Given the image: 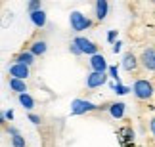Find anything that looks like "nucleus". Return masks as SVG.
<instances>
[{
	"instance_id": "nucleus-1",
	"label": "nucleus",
	"mask_w": 155,
	"mask_h": 147,
	"mask_svg": "<svg viewBox=\"0 0 155 147\" xmlns=\"http://www.w3.org/2000/svg\"><path fill=\"white\" fill-rule=\"evenodd\" d=\"M132 92H134V96L138 97V99L147 101V99L153 97L155 88H153V82L151 80H147V78H136L134 86H132Z\"/></svg>"
},
{
	"instance_id": "nucleus-2",
	"label": "nucleus",
	"mask_w": 155,
	"mask_h": 147,
	"mask_svg": "<svg viewBox=\"0 0 155 147\" xmlns=\"http://www.w3.org/2000/svg\"><path fill=\"white\" fill-rule=\"evenodd\" d=\"M138 61H140L142 71H146V73H155V48H151V46L142 48L140 56H138Z\"/></svg>"
},
{
	"instance_id": "nucleus-3",
	"label": "nucleus",
	"mask_w": 155,
	"mask_h": 147,
	"mask_svg": "<svg viewBox=\"0 0 155 147\" xmlns=\"http://www.w3.org/2000/svg\"><path fill=\"white\" fill-rule=\"evenodd\" d=\"M123 69L134 76H140L142 75V67H140V61H138V56L134 52H127L123 57Z\"/></svg>"
},
{
	"instance_id": "nucleus-4",
	"label": "nucleus",
	"mask_w": 155,
	"mask_h": 147,
	"mask_svg": "<svg viewBox=\"0 0 155 147\" xmlns=\"http://www.w3.org/2000/svg\"><path fill=\"white\" fill-rule=\"evenodd\" d=\"M73 44L79 48L82 54H88V56H98L100 54V46L96 44V42H92V40H88V38H84V37H77L75 40H73Z\"/></svg>"
},
{
	"instance_id": "nucleus-5",
	"label": "nucleus",
	"mask_w": 155,
	"mask_h": 147,
	"mask_svg": "<svg viewBox=\"0 0 155 147\" xmlns=\"http://www.w3.org/2000/svg\"><path fill=\"white\" fill-rule=\"evenodd\" d=\"M69 23H71V29H73V31H77V33L84 31V29H88V27L92 25V21L88 19L86 15H82L81 11H71Z\"/></svg>"
},
{
	"instance_id": "nucleus-6",
	"label": "nucleus",
	"mask_w": 155,
	"mask_h": 147,
	"mask_svg": "<svg viewBox=\"0 0 155 147\" xmlns=\"http://www.w3.org/2000/svg\"><path fill=\"white\" fill-rule=\"evenodd\" d=\"M102 109V105H94L86 99H75L71 103V115H82V113H90V111H98Z\"/></svg>"
},
{
	"instance_id": "nucleus-7",
	"label": "nucleus",
	"mask_w": 155,
	"mask_h": 147,
	"mask_svg": "<svg viewBox=\"0 0 155 147\" xmlns=\"http://www.w3.org/2000/svg\"><path fill=\"white\" fill-rule=\"evenodd\" d=\"M107 82V75L105 73H88L86 75V88H90V90H94V88H100L104 86Z\"/></svg>"
},
{
	"instance_id": "nucleus-8",
	"label": "nucleus",
	"mask_w": 155,
	"mask_h": 147,
	"mask_svg": "<svg viewBox=\"0 0 155 147\" xmlns=\"http://www.w3.org/2000/svg\"><path fill=\"white\" fill-rule=\"evenodd\" d=\"M90 69L94 73H105V71H109V67H107V61H105V57L102 54H98V56H92L90 57Z\"/></svg>"
},
{
	"instance_id": "nucleus-9",
	"label": "nucleus",
	"mask_w": 155,
	"mask_h": 147,
	"mask_svg": "<svg viewBox=\"0 0 155 147\" xmlns=\"http://www.w3.org/2000/svg\"><path fill=\"white\" fill-rule=\"evenodd\" d=\"M10 78H19V80H25L29 76V67L27 65H21V63H14V65L10 67Z\"/></svg>"
},
{
	"instance_id": "nucleus-10",
	"label": "nucleus",
	"mask_w": 155,
	"mask_h": 147,
	"mask_svg": "<svg viewBox=\"0 0 155 147\" xmlns=\"http://www.w3.org/2000/svg\"><path fill=\"white\" fill-rule=\"evenodd\" d=\"M35 57H37V56H33L29 50H21L19 54H17V56L14 57V63H21V65L31 67L33 63H35Z\"/></svg>"
},
{
	"instance_id": "nucleus-11",
	"label": "nucleus",
	"mask_w": 155,
	"mask_h": 147,
	"mask_svg": "<svg viewBox=\"0 0 155 147\" xmlns=\"http://www.w3.org/2000/svg\"><path fill=\"white\" fill-rule=\"evenodd\" d=\"M94 10H96V19L104 21L107 17V11H109V4H107V0H98L94 4Z\"/></svg>"
},
{
	"instance_id": "nucleus-12",
	"label": "nucleus",
	"mask_w": 155,
	"mask_h": 147,
	"mask_svg": "<svg viewBox=\"0 0 155 147\" xmlns=\"http://www.w3.org/2000/svg\"><path fill=\"white\" fill-rule=\"evenodd\" d=\"M29 52L33 56H44L46 54V40H33L29 46Z\"/></svg>"
},
{
	"instance_id": "nucleus-13",
	"label": "nucleus",
	"mask_w": 155,
	"mask_h": 147,
	"mask_svg": "<svg viewBox=\"0 0 155 147\" xmlns=\"http://www.w3.org/2000/svg\"><path fill=\"white\" fill-rule=\"evenodd\" d=\"M10 88H12L14 92L27 94V84H25V80H19V78H10Z\"/></svg>"
},
{
	"instance_id": "nucleus-14",
	"label": "nucleus",
	"mask_w": 155,
	"mask_h": 147,
	"mask_svg": "<svg viewBox=\"0 0 155 147\" xmlns=\"http://www.w3.org/2000/svg\"><path fill=\"white\" fill-rule=\"evenodd\" d=\"M31 21H33L37 27H44V25H46V14H44L42 10L35 11V14H31Z\"/></svg>"
},
{
	"instance_id": "nucleus-15",
	"label": "nucleus",
	"mask_w": 155,
	"mask_h": 147,
	"mask_svg": "<svg viewBox=\"0 0 155 147\" xmlns=\"http://www.w3.org/2000/svg\"><path fill=\"white\" fill-rule=\"evenodd\" d=\"M109 113L115 119H121L124 115V103H109Z\"/></svg>"
},
{
	"instance_id": "nucleus-16",
	"label": "nucleus",
	"mask_w": 155,
	"mask_h": 147,
	"mask_svg": "<svg viewBox=\"0 0 155 147\" xmlns=\"http://www.w3.org/2000/svg\"><path fill=\"white\" fill-rule=\"evenodd\" d=\"M19 103H21L27 111H31V109L35 107V99L29 96V94H19Z\"/></svg>"
},
{
	"instance_id": "nucleus-17",
	"label": "nucleus",
	"mask_w": 155,
	"mask_h": 147,
	"mask_svg": "<svg viewBox=\"0 0 155 147\" xmlns=\"http://www.w3.org/2000/svg\"><path fill=\"white\" fill-rule=\"evenodd\" d=\"M12 145L14 147H25V139H23L21 134H14L12 136Z\"/></svg>"
},
{
	"instance_id": "nucleus-18",
	"label": "nucleus",
	"mask_w": 155,
	"mask_h": 147,
	"mask_svg": "<svg viewBox=\"0 0 155 147\" xmlns=\"http://www.w3.org/2000/svg\"><path fill=\"white\" fill-rule=\"evenodd\" d=\"M113 90H115L117 94H121V96H123V94H128V92H130V88H128V86H123L121 82H119V84L113 86Z\"/></svg>"
},
{
	"instance_id": "nucleus-19",
	"label": "nucleus",
	"mask_w": 155,
	"mask_h": 147,
	"mask_svg": "<svg viewBox=\"0 0 155 147\" xmlns=\"http://www.w3.org/2000/svg\"><path fill=\"white\" fill-rule=\"evenodd\" d=\"M40 10V0H33V2H29V11L35 14V11Z\"/></svg>"
},
{
	"instance_id": "nucleus-20",
	"label": "nucleus",
	"mask_w": 155,
	"mask_h": 147,
	"mask_svg": "<svg viewBox=\"0 0 155 147\" xmlns=\"http://www.w3.org/2000/svg\"><path fill=\"white\" fill-rule=\"evenodd\" d=\"M69 50H71V54H73V56H82V52H81L79 48H77V46H75L73 42H71V46H69Z\"/></svg>"
},
{
	"instance_id": "nucleus-21",
	"label": "nucleus",
	"mask_w": 155,
	"mask_h": 147,
	"mask_svg": "<svg viewBox=\"0 0 155 147\" xmlns=\"http://www.w3.org/2000/svg\"><path fill=\"white\" fill-rule=\"evenodd\" d=\"M109 75L117 80V84H119V73H117V67H109Z\"/></svg>"
},
{
	"instance_id": "nucleus-22",
	"label": "nucleus",
	"mask_w": 155,
	"mask_h": 147,
	"mask_svg": "<svg viewBox=\"0 0 155 147\" xmlns=\"http://www.w3.org/2000/svg\"><path fill=\"white\" fill-rule=\"evenodd\" d=\"M115 38H117V31H109V34H107V40H109V42H115Z\"/></svg>"
},
{
	"instance_id": "nucleus-23",
	"label": "nucleus",
	"mask_w": 155,
	"mask_h": 147,
	"mask_svg": "<svg viewBox=\"0 0 155 147\" xmlns=\"http://www.w3.org/2000/svg\"><path fill=\"white\" fill-rule=\"evenodd\" d=\"M29 120L35 122V124H40V117H37V115H29Z\"/></svg>"
},
{
	"instance_id": "nucleus-24",
	"label": "nucleus",
	"mask_w": 155,
	"mask_h": 147,
	"mask_svg": "<svg viewBox=\"0 0 155 147\" xmlns=\"http://www.w3.org/2000/svg\"><path fill=\"white\" fill-rule=\"evenodd\" d=\"M150 132L153 134V138H155V117H153V119L150 120Z\"/></svg>"
},
{
	"instance_id": "nucleus-25",
	"label": "nucleus",
	"mask_w": 155,
	"mask_h": 147,
	"mask_svg": "<svg viewBox=\"0 0 155 147\" xmlns=\"http://www.w3.org/2000/svg\"><path fill=\"white\" fill-rule=\"evenodd\" d=\"M119 50H121V42H115V44H113V52H115V54H117Z\"/></svg>"
},
{
	"instance_id": "nucleus-26",
	"label": "nucleus",
	"mask_w": 155,
	"mask_h": 147,
	"mask_svg": "<svg viewBox=\"0 0 155 147\" xmlns=\"http://www.w3.org/2000/svg\"><path fill=\"white\" fill-rule=\"evenodd\" d=\"M4 117H6V119H10V120H12V117H14V113H12V111H8V113H6Z\"/></svg>"
},
{
	"instance_id": "nucleus-27",
	"label": "nucleus",
	"mask_w": 155,
	"mask_h": 147,
	"mask_svg": "<svg viewBox=\"0 0 155 147\" xmlns=\"http://www.w3.org/2000/svg\"><path fill=\"white\" fill-rule=\"evenodd\" d=\"M153 38H155V31H153Z\"/></svg>"
}]
</instances>
